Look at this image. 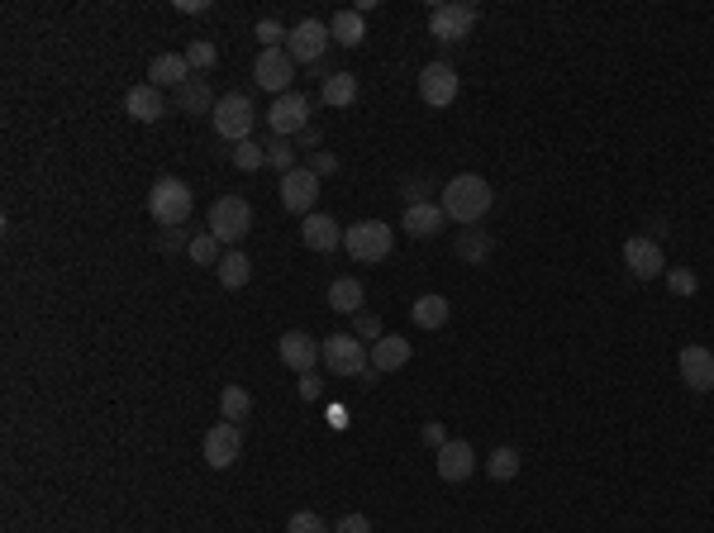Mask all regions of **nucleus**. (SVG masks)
<instances>
[{
    "label": "nucleus",
    "mask_w": 714,
    "mask_h": 533,
    "mask_svg": "<svg viewBox=\"0 0 714 533\" xmlns=\"http://www.w3.org/2000/svg\"><path fill=\"white\" fill-rule=\"evenodd\" d=\"M491 186H486V177H476V172H462V177H453L448 186H443V215L453 219V224H476V219H486V210H491Z\"/></svg>",
    "instance_id": "f257e3e1"
},
{
    "label": "nucleus",
    "mask_w": 714,
    "mask_h": 533,
    "mask_svg": "<svg viewBox=\"0 0 714 533\" xmlns=\"http://www.w3.org/2000/svg\"><path fill=\"white\" fill-rule=\"evenodd\" d=\"M148 215H153V224H162V229H181V224L191 219V186L181 177L153 181V191H148Z\"/></svg>",
    "instance_id": "f03ea898"
},
{
    "label": "nucleus",
    "mask_w": 714,
    "mask_h": 533,
    "mask_svg": "<svg viewBox=\"0 0 714 533\" xmlns=\"http://www.w3.org/2000/svg\"><path fill=\"white\" fill-rule=\"evenodd\" d=\"M215 129H219V139H229L238 148V143H248L253 139V129H258V110H253V100L243 96V91H229V96H219L215 105Z\"/></svg>",
    "instance_id": "7ed1b4c3"
},
{
    "label": "nucleus",
    "mask_w": 714,
    "mask_h": 533,
    "mask_svg": "<svg viewBox=\"0 0 714 533\" xmlns=\"http://www.w3.org/2000/svg\"><path fill=\"white\" fill-rule=\"evenodd\" d=\"M210 234H215L219 243L238 248L243 238L253 234V205L243 196H219L215 205H210Z\"/></svg>",
    "instance_id": "20e7f679"
},
{
    "label": "nucleus",
    "mask_w": 714,
    "mask_h": 533,
    "mask_svg": "<svg viewBox=\"0 0 714 533\" xmlns=\"http://www.w3.org/2000/svg\"><path fill=\"white\" fill-rule=\"evenodd\" d=\"M391 243H396V234H391V224H381V219H362L353 229H343V248H348V257L362 262V267L391 257Z\"/></svg>",
    "instance_id": "39448f33"
},
{
    "label": "nucleus",
    "mask_w": 714,
    "mask_h": 533,
    "mask_svg": "<svg viewBox=\"0 0 714 533\" xmlns=\"http://www.w3.org/2000/svg\"><path fill=\"white\" fill-rule=\"evenodd\" d=\"M319 362L329 367L334 376H362L367 372V343L357 334H329L324 343H319Z\"/></svg>",
    "instance_id": "423d86ee"
},
{
    "label": "nucleus",
    "mask_w": 714,
    "mask_h": 533,
    "mask_svg": "<svg viewBox=\"0 0 714 533\" xmlns=\"http://www.w3.org/2000/svg\"><path fill=\"white\" fill-rule=\"evenodd\" d=\"M253 77H258L262 91L286 96V91H291V81H296V58H291L286 48H262L258 62H253Z\"/></svg>",
    "instance_id": "0eeeda50"
},
{
    "label": "nucleus",
    "mask_w": 714,
    "mask_h": 533,
    "mask_svg": "<svg viewBox=\"0 0 714 533\" xmlns=\"http://www.w3.org/2000/svg\"><path fill=\"white\" fill-rule=\"evenodd\" d=\"M267 124H272L277 139H291V134H300V129H310V100L300 96V91L277 96L272 100V110H267Z\"/></svg>",
    "instance_id": "6e6552de"
},
{
    "label": "nucleus",
    "mask_w": 714,
    "mask_h": 533,
    "mask_svg": "<svg viewBox=\"0 0 714 533\" xmlns=\"http://www.w3.org/2000/svg\"><path fill=\"white\" fill-rule=\"evenodd\" d=\"M238 453H243V434H238V424H229V419H219L215 429L205 434V448H200V457H205V467H215V472H224V467H234Z\"/></svg>",
    "instance_id": "1a4fd4ad"
},
{
    "label": "nucleus",
    "mask_w": 714,
    "mask_h": 533,
    "mask_svg": "<svg viewBox=\"0 0 714 533\" xmlns=\"http://www.w3.org/2000/svg\"><path fill=\"white\" fill-rule=\"evenodd\" d=\"M329 43H334V34H329V24L324 20H300L296 29L286 34V53H291L296 62H319Z\"/></svg>",
    "instance_id": "9d476101"
},
{
    "label": "nucleus",
    "mask_w": 714,
    "mask_h": 533,
    "mask_svg": "<svg viewBox=\"0 0 714 533\" xmlns=\"http://www.w3.org/2000/svg\"><path fill=\"white\" fill-rule=\"evenodd\" d=\"M315 200H319V177L310 167H296V172H286L281 177V205L291 210V215H315Z\"/></svg>",
    "instance_id": "9b49d317"
},
{
    "label": "nucleus",
    "mask_w": 714,
    "mask_h": 533,
    "mask_svg": "<svg viewBox=\"0 0 714 533\" xmlns=\"http://www.w3.org/2000/svg\"><path fill=\"white\" fill-rule=\"evenodd\" d=\"M472 24H476V5H434V10H429V34H434L438 43L467 39Z\"/></svg>",
    "instance_id": "f8f14e48"
},
{
    "label": "nucleus",
    "mask_w": 714,
    "mask_h": 533,
    "mask_svg": "<svg viewBox=\"0 0 714 533\" xmlns=\"http://www.w3.org/2000/svg\"><path fill=\"white\" fill-rule=\"evenodd\" d=\"M624 267H629V277L634 281H653V277H667V257L657 248L653 238H629L624 243Z\"/></svg>",
    "instance_id": "ddd939ff"
},
{
    "label": "nucleus",
    "mask_w": 714,
    "mask_h": 533,
    "mask_svg": "<svg viewBox=\"0 0 714 533\" xmlns=\"http://www.w3.org/2000/svg\"><path fill=\"white\" fill-rule=\"evenodd\" d=\"M419 100L434 105V110H448L457 100V72L448 62H429V67L419 72Z\"/></svg>",
    "instance_id": "4468645a"
},
{
    "label": "nucleus",
    "mask_w": 714,
    "mask_h": 533,
    "mask_svg": "<svg viewBox=\"0 0 714 533\" xmlns=\"http://www.w3.org/2000/svg\"><path fill=\"white\" fill-rule=\"evenodd\" d=\"M676 372H681V381L691 386V391H714V353L710 348H700V343H691V348H681V357H676Z\"/></svg>",
    "instance_id": "2eb2a0df"
},
{
    "label": "nucleus",
    "mask_w": 714,
    "mask_h": 533,
    "mask_svg": "<svg viewBox=\"0 0 714 533\" xmlns=\"http://www.w3.org/2000/svg\"><path fill=\"white\" fill-rule=\"evenodd\" d=\"M438 476H443V481H467V476L476 472V448L472 443H462V438H448V443H443V448H438Z\"/></svg>",
    "instance_id": "dca6fc26"
},
{
    "label": "nucleus",
    "mask_w": 714,
    "mask_h": 533,
    "mask_svg": "<svg viewBox=\"0 0 714 533\" xmlns=\"http://www.w3.org/2000/svg\"><path fill=\"white\" fill-rule=\"evenodd\" d=\"M277 353H281V362L291 367V372H315V362H319V338H310V334H300V329H291V334H281V343H277Z\"/></svg>",
    "instance_id": "f3484780"
},
{
    "label": "nucleus",
    "mask_w": 714,
    "mask_h": 533,
    "mask_svg": "<svg viewBox=\"0 0 714 533\" xmlns=\"http://www.w3.org/2000/svg\"><path fill=\"white\" fill-rule=\"evenodd\" d=\"M162 110H167V100L153 81H139V86H129V96H124V115L139 119V124H158Z\"/></svg>",
    "instance_id": "a211bd4d"
},
{
    "label": "nucleus",
    "mask_w": 714,
    "mask_h": 533,
    "mask_svg": "<svg viewBox=\"0 0 714 533\" xmlns=\"http://www.w3.org/2000/svg\"><path fill=\"white\" fill-rule=\"evenodd\" d=\"M443 224H448L443 205H429V200H405V219H400V229H410L415 238H434V234H443Z\"/></svg>",
    "instance_id": "6ab92c4d"
},
{
    "label": "nucleus",
    "mask_w": 714,
    "mask_h": 533,
    "mask_svg": "<svg viewBox=\"0 0 714 533\" xmlns=\"http://www.w3.org/2000/svg\"><path fill=\"white\" fill-rule=\"evenodd\" d=\"M300 243L315 248V253H334L343 243V229L334 224V215H305L300 219Z\"/></svg>",
    "instance_id": "aec40b11"
},
{
    "label": "nucleus",
    "mask_w": 714,
    "mask_h": 533,
    "mask_svg": "<svg viewBox=\"0 0 714 533\" xmlns=\"http://www.w3.org/2000/svg\"><path fill=\"white\" fill-rule=\"evenodd\" d=\"M148 81H153V86H186V81H191V62H186V53H158V58L148 62Z\"/></svg>",
    "instance_id": "412c9836"
},
{
    "label": "nucleus",
    "mask_w": 714,
    "mask_h": 533,
    "mask_svg": "<svg viewBox=\"0 0 714 533\" xmlns=\"http://www.w3.org/2000/svg\"><path fill=\"white\" fill-rule=\"evenodd\" d=\"M405 362H410V338L386 334L381 343H372V367H377L381 376H386V372H400Z\"/></svg>",
    "instance_id": "4be33fe9"
},
{
    "label": "nucleus",
    "mask_w": 714,
    "mask_h": 533,
    "mask_svg": "<svg viewBox=\"0 0 714 533\" xmlns=\"http://www.w3.org/2000/svg\"><path fill=\"white\" fill-rule=\"evenodd\" d=\"M219 286L224 291H243L248 286V277H253V262H248V253H238V248H229V253L219 257Z\"/></svg>",
    "instance_id": "5701e85b"
},
{
    "label": "nucleus",
    "mask_w": 714,
    "mask_h": 533,
    "mask_svg": "<svg viewBox=\"0 0 714 533\" xmlns=\"http://www.w3.org/2000/svg\"><path fill=\"white\" fill-rule=\"evenodd\" d=\"M215 105H219V100L210 96V86H205L200 77H191L177 91V110H181V115H215Z\"/></svg>",
    "instance_id": "b1692460"
},
{
    "label": "nucleus",
    "mask_w": 714,
    "mask_h": 533,
    "mask_svg": "<svg viewBox=\"0 0 714 533\" xmlns=\"http://www.w3.org/2000/svg\"><path fill=\"white\" fill-rule=\"evenodd\" d=\"M362 300H367V291H362L357 277H338L329 286V305H334L338 315H362Z\"/></svg>",
    "instance_id": "393cba45"
},
{
    "label": "nucleus",
    "mask_w": 714,
    "mask_h": 533,
    "mask_svg": "<svg viewBox=\"0 0 714 533\" xmlns=\"http://www.w3.org/2000/svg\"><path fill=\"white\" fill-rule=\"evenodd\" d=\"M448 315H453L448 296H419L415 305H410V319H415L419 329H443V324H448Z\"/></svg>",
    "instance_id": "a878e982"
},
{
    "label": "nucleus",
    "mask_w": 714,
    "mask_h": 533,
    "mask_svg": "<svg viewBox=\"0 0 714 533\" xmlns=\"http://www.w3.org/2000/svg\"><path fill=\"white\" fill-rule=\"evenodd\" d=\"M319 100L329 105V110H348L357 100V77L353 72H334V77H324V91H319Z\"/></svg>",
    "instance_id": "bb28decb"
},
{
    "label": "nucleus",
    "mask_w": 714,
    "mask_h": 533,
    "mask_svg": "<svg viewBox=\"0 0 714 533\" xmlns=\"http://www.w3.org/2000/svg\"><path fill=\"white\" fill-rule=\"evenodd\" d=\"M248 415H253V395L243 391V386H224V391H219V419L243 424Z\"/></svg>",
    "instance_id": "cd10ccee"
},
{
    "label": "nucleus",
    "mask_w": 714,
    "mask_h": 533,
    "mask_svg": "<svg viewBox=\"0 0 714 533\" xmlns=\"http://www.w3.org/2000/svg\"><path fill=\"white\" fill-rule=\"evenodd\" d=\"M329 34H334V43H343V48H357V43L367 39V29H362V15H357V10H338L334 24H329Z\"/></svg>",
    "instance_id": "c85d7f7f"
},
{
    "label": "nucleus",
    "mask_w": 714,
    "mask_h": 533,
    "mask_svg": "<svg viewBox=\"0 0 714 533\" xmlns=\"http://www.w3.org/2000/svg\"><path fill=\"white\" fill-rule=\"evenodd\" d=\"M491 248H496V243H491L486 229H462V234H457V257H462V262H486Z\"/></svg>",
    "instance_id": "c756f323"
},
{
    "label": "nucleus",
    "mask_w": 714,
    "mask_h": 533,
    "mask_svg": "<svg viewBox=\"0 0 714 533\" xmlns=\"http://www.w3.org/2000/svg\"><path fill=\"white\" fill-rule=\"evenodd\" d=\"M486 476H491V481H515L519 476V453L515 448H496V453L486 457Z\"/></svg>",
    "instance_id": "7c9ffc66"
},
{
    "label": "nucleus",
    "mask_w": 714,
    "mask_h": 533,
    "mask_svg": "<svg viewBox=\"0 0 714 533\" xmlns=\"http://www.w3.org/2000/svg\"><path fill=\"white\" fill-rule=\"evenodd\" d=\"M186 253H191V262H200V267H219V238L215 234H200L186 243Z\"/></svg>",
    "instance_id": "2f4dec72"
},
{
    "label": "nucleus",
    "mask_w": 714,
    "mask_h": 533,
    "mask_svg": "<svg viewBox=\"0 0 714 533\" xmlns=\"http://www.w3.org/2000/svg\"><path fill=\"white\" fill-rule=\"evenodd\" d=\"M234 167L238 172H258V167H267V148H258V143H238L234 148Z\"/></svg>",
    "instance_id": "473e14b6"
},
{
    "label": "nucleus",
    "mask_w": 714,
    "mask_h": 533,
    "mask_svg": "<svg viewBox=\"0 0 714 533\" xmlns=\"http://www.w3.org/2000/svg\"><path fill=\"white\" fill-rule=\"evenodd\" d=\"M286 533H334V529H329L315 510H296L291 519H286Z\"/></svg>",
    "instance_id": "72a5a7b5"
},
{
    "label": "nucleus",
    "mask_w": 714,
    "mask_h": 533,
    "mask_svg": "<svg viewBox=\"0 0 714 533\" xmlns=\"http://www.w3.org/2000/svg\"><path fill=\"white\" fill-rule=\"evenodd\" d=\"M667 286H672V296H695L700 277H695L691 267H667Z\"/></svg>",
    "instance_id": "f704fd0d"
},
{
    "label": "nucleus",
    "mask_w": 714,
    "mask_h": 533,
    "mask_svg": "<svg viewBox=\"0 0 714 533\" xmlns=\"http://www.w3.org/2000/svg\"><path fill=\"white\" fill-rule=\"evenodd\" d=\"M186 62H191L196 72H210V67H215V62H219L215 43H210V39H196V43H191V48H186Z\"/></svg>",
    "instance_id": "c9c22d12"
},
{
    "label": "nucleus",
    "mask_w": 714,
    "mask_h": 533,
    "mask_svg": "<svg viewBox=\"0 0 714 533\" xmlns=\"http://www.w3.org/2000/svg\"><path fill=\"white\" fill-rule=\"evenodd\" d=\"M267 162H272L281 177H286V172H296V148H291L286 139H272V148H267Z\"/></svg>",
    "instance_id": "e433bc0d"
},
{
    "label": "nucleus",
    "mask_w": 714,
    "mask_h": 533,
    "mask_svg": "<svg viewBox=\"0 0 714 533\" xmlns=\"http://www.w3.org/2000/svg\"><path fill=\"white\" fill-rule=\"evenodd\" d=\"M353 334L362 338V343H381V338H386V329H381L377 315H367V310H362V315H353Z\"/></svg>",
    "instance_id": "4c0bfd02"
},
{
    "label": "nucleus",
    "mask_w": 714,
    "mask_h": 533,
    "mask_svg": "<svg viewBox=\"0 0 714 533\" xmlns=\"http://www.w3.org/2000/svg\"><path fill=\"white\" fill-rule=\"evenodd\" d=\"M286 34H291V29H281L277 20H258V43H262V48H281V43H286Z\"/></svg>",
    "instance_id": "58836bf2"
},
{
    "label": "nucleus",
    "mask_w": 714,
    "mask_h": 533,
    "mask_svg": "<svg viewBox=\"0 0 714 533\" xmlns=\"http://www.w3.org/2000/svg\"><path fill=\"white\" fill-rule=\"evenodd\" d=\"M334 533H372V519L367 514H343L334 524Z\"/></svg>",
    "instance_id": "ea45409f"
},
{
    "label": "nucleus",
    "mask_w": 714,
    "mask_h": 533,
    "mask_svg": "<svg viewBox=\"0 0 714 533\" xmlns=\"http://www.w3.org/2000/svg\"><path fill=\"white\" fill-rule=\"evenodd\" d=\"M310 172H315V177H334L338 158H334V153H315V158H310Z\"/></svg>",
    "instance_id": "a19ab883"
},
{
    "label": "nucleus",
    "mask_w": 714,
    "mask_h": 533,
    "mask_svg": "<svg viewBox=\"0 0 714 533\" xmlns=\"http://www.w3.org/2000/svg\"><path fill=\"white\" fill-rule=\"evenodd\" d=\"M319 391H324V381H319L315 372L300 376V395H305V400H319Z\"/></svg>",
    "instance_id": "79ce46f5"
},
{
    "label": "nucleus",
    "mask_w": 714,
    "mask_h": 533,
    "mask_svg": "<svg viewBox=\"0 0 714 533\" xmlns=\"http://www.w3.org/2000/svg\"><path fill=\"white\" fill-rule=\"evenodd\" d=\"M424 443H429V448H443V443H448V429H443V424H424Z\"/></svg>",
    "instance_id": "37998d69"
},
{
    "label": "nucleus",
    "mask_w": 714,
    "mask_h": 533,
    "mask_svg": "<svg viewBox=\"0 0 714 533\" xmlns=\"http://www.w3.org/2000/svg\"><path fill=\"white\" fill-rule=\"evenodd\" d=\"M329 429H348V410H343V405H329Z\"/></svg>",
    "instance_id": "c03bdc74"
},
{
    "label": "nucleus",
    "mask_w": 714,
    "mask_h": 533,
    "mask_svg": "<svg viewBox=\"0 0 714 533\" xmlns=\"http://www.w3.org/2000/svg\"><path fill=\"white\" fill-rule=\"evenodd\" d=\"M177 10L181 15H205V10H210V0H177Z\"/></svg>",
    "instance_id": "a18cd8bd"
},
{
    "label": "nucleus",
    "mask_w": 714,
    "mask_h": 533,
    "mask_svg": "<svg viewBox=\"0 0 714 533\" xmlns=\"http://www.w3.org/2000/svg\"><path fill=\"white\" fill-rule=\"evenodd\" d=\"M300 143H305V148H315V143H319V129H315V124H310V129H300Z\"/></svg>",
    "instance_id": "49530a36"
}]
</instances>
